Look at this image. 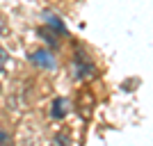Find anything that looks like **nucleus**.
Here are the masks:
<instances>
[{
	"label": "nucleus",
	"mask_w": 153,
	"mask_h": 146,
	"mask_svg": "<svg viewBox=\"0 0 153 146\" xmlns=\"http://www.w3.org/2000/svg\"><path fill=\"white\" fill-rule=\"evenodd\" d=\"M0 89H2V87H0Z\"/></svg>",
	"instance_id": "9"
},
{
	"label": "nucleus",
	"mask_w": 153,
	"mask_h": 146,
	"mask_svg": "<svg viewBox=\"0 0 153 146\" xmlns=\"http://www.w3.org/2000/svg\"><path fill=\"white\" fill-rule=\"evenodd\" d=\"M7 34V21H5V16H0V37H5Z\"/></svg>",
	"instance_id": "7"
},
{
	"label": "nucleus",
	"mask_w": 153,
	"mask_h": 146,
	"mask_svg": "<svg viewBox=\"0 0 153 146\" xmlns=\"http://www.w3.org/2000/svg\"><path fill=\"white\" fill-rule=\"evenodd\" d=\"M5 64H7V53L0 48V73H2V69H5Z\"/></svg>",
	"instance_id": "6"
},
{
	"label": "nucleus",
	"mask_w": 153,
	"mask_h": 146,
	"mask_svg": "<svg viewBox=\"0 0 153 146\" xmlns=\"http://www.w3.org/2000/svg\"><path fill=\"white\" fill-rule=\"evenodd\" d=\"M27 59H30L34 66H39V69H46V71H53L55 66H57V62H55V57H53L51 50H34L27 55Z\"/></svg>",
	"instance_id": "2"
},
{
	"label": "nucleus",
	"mask_w": 153,
	"mask_h": 146,
	"mask_svg": "<svg viewBox=\"0 0 153 146\" xmlns=\"http://www.w3.org/2000/svg\"><path fill=\"white\" fill-rule=\"evenodd\" d=\"M39 37L46 39V41H48L51 46H57V34H55L51 27H41V30H39Z\"/></svg>",
	"instance_id": "5"
},
{
	"label": "nucleus",
	"mask_w": 153,
	"mask_h": 146,
	"mask_svg": "<svg viewBox=\"0 0 153 146\" xmlns=\"http://www.w3.org/2000/svg\"><path fill=\"white\" fill-rule=\"evenodd\" d=\"M44 21H46V25L51 27L57 37H59V34H66V25H64V23H62V21H59L53 12H46V14H44Z\"/></svg>",
	"instance_id": "4"
},
{
	"label": "nucleus",
	"mask_w": 153,
	"mask_h": 146,
	"mask_svg": "<svg viewBox=\"0 0 153 146\" xmlns=\"http://www.w3.org/2000/svg\"><path fill=\"white\" fill-rule=\"evenodd\" d=\"M76 78H78V80H89V78H96V66L85 57L82 50H78V57H76Z\"/></svg>",
	"instance_id": "1"
},
{
	"label": "nucleus",
	"mask_w": 153,
	"mask_h": 146,
	"mask_svg": "<svg viewBox=\"0 0 153 146\" xmlns=\"http://www.w3.org/2000/svg\"><path fill=\"white\" fill-rule=\"evenodd\" d=\"M7 142H9V133H2V130H0V144H7Z\"/></svg>",
	"instance_id": "8"
},
{
	"label": "nucleus",
	"mask_w": 153,
	"mask_h": 146,
	"mask_svg": "<svg viewBox=\"0 0 153 146\" xmlns=\"http://www.w3.org/2000/svg\"><path fill=\"white\" fill-rule=\"evenodd\" d=\"M69 112H71V103L66 101V98H55L53 101V105H51V116L55 121H62V119H66L69 116Z\"/></svg>",
	"instance_id": "3"
}]
</instances>
